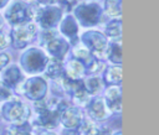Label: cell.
I'll list each match as a JSON object with an SVG mask.
<instances>
[{"label": "cell", "mask_w": 159, "mask_h": 135, "mask_svg": "<svg viewBox=\"0 0 159 135\" xmlns=\"http://www.w3.org/2000/svg\"><path fill=\"white\" fill-rule=\"evenodd\" d=\"M84 89L87 92V94H96L102 85V82L98 77H91L88 79H86V82H83Z\"/></svg>", "instance_id": "obj_19"}, {"label": "cell", "mask_w": 159, "mask_h": 135, "mask_svg": "<svg viewBox=\"0 0 159 135\" xmlns=\"http://www.w3.org/2000/svg\"><path fill=\"white\" fill-rule=\"evenodd\" d=\"M21 72L17 66H10L4 73H2V83L9 88L16 85L21 79Z\"/></svg>", "instance_id": "obj_16"}, {"label": "cell", "mask_w": 159, "mask_h": 135, "mask_svg": "<svg viewBox=\"0 0 159 135\" xmlns=\"http://www.w3.org/2000/svg\"><path fill=\"white\" fill-rule=\"evenodd\" d=\"M11 97L10 88H7L4 83H0V100H6Z\"/></svg>", "instance_id": "obj_25"}, {"label": "cell", "mask_w": 159, "mask_h": 135, "mask_svg": "<svg viewBox=\"0 0 159 135\" xmlns=\"http://www.w3.org/2000/svg\"><path fill=\"white\" fill-rule=\"evenodd\" d=\"M62 135H80V133L76 129H65L62 131Z\"/></svg>", "instance_id": "obj_29"}, {"label": "cell", "mask_w": 159, "mask_h": 135, "mask_svg": "<svg viewBox=\"0 0 159 135\" xmlns=\"http://www.w3.org/2000/svg\"><path fill=\"white\" fill-rule=\"evenodd\" d=\"M43 135H56V134H53V133H45Z\"/></svg>", "instance_id": "obj_32"}, {"label": "cell", "mask_w": 159, "mask_h": 135, "mask_svg": "<svg viewBox=\"0 0 159 135\" xmlns=\"http://www.w3.org/2000/svg\"><path fill=\"white\" fill-rule=\"evenodd\" d=\"M108 57L113 63H117L120 66L122 62V48L120 45L114 42L111 45V47H108Z\"/></svg>", "instance_id": "obj_20"}, {"label": "cell", "mask_w": 159, "mask_h": 135, "mask_svg": "<svg viewBox=\"0 0 159 135\" xmlns=\"http://www.w3.org/2000/svg\"><path fill=\"white\" fill-rule=\"evenodd\" d=\"M104 82L108 85H118L122 82V67L113 66L107 68L104 73Z\"/></svg>", "instance_id": "obj_18"}, {"label": "cell", "mask_w": 159, "mask_h": 135, "mask_svg": "<svg viewBox=\"0 0 159 135\" xmlns=\"http://www.w3.org/2000/svg\"><path fill=\"white\" fill-rule=\"evenodd\" d=\"M82 42L94 58L108 57V41L104 35L98 31H87L82 35Z\"/></svg>", "instance_id": "obj_1"}, {"label": "cell", "mask_w": 159, "mask_h": 135, "mask_svg": "<svg viewBox=\"0 0 159 135\" xmlns=\"http://www.w3.org/2000/svg\"><path fill=\"white\" fill-rule=\"evenodd\" d=\"M60 121L67 128V129H78V126L83 121L82 111L78 108L75 107H67L61 114H60Z\"/></svg>", "instance_id": "obj_10"}, {"label": "cell", "mask_w": 159, "mask_h": 135, "mask_svg": "<svg viewBox=\"0 0 159 135\" xmlns=\"http://www.w3.org/2000/svg\"><path fill=\"white\" fill-rule=\"evenodd\" d=\"M120 20H112L107 27H106V35L113 38H119L120 37Z\"/></svg>", "instance_id": "obj_21"}, {"label": "cell", "mask_w": 159, "mask_h": 135, "mask_svg": "<svg viewBox=\"0 0 159 135\" xmlns=\"http://www.w3.org/2000/svg\"><path fill=\"white\" fill-rule=\"evenodd\" d=\"M34 14L36 15V19L41 27L52 28L60 22L62 11L60 7L48 6V7H40L37 11H34Z\"/></svg>", "instance_id": "obj_7"}, {"label": "cell", "mask_w": 159, "mask_h": 135, "mask_svg": "<svg viewBox=\"0 0 159 135\" xmlns=\"http://www.w3.org/2000/svg\"><path fill=\"white\" fill-rule=\"evenodd\" d=\"M88 114L92 119L103 121L108 118V108L104 104V100L102 98H94L91 100L88 105Z\"/></svg>", "instance_id": "obj_12"}, {"label": "cell", "mask_w": 159, "mask_h": 135, "mask_svg": "<svg viewBox=\"0 0 159 135\" xmlns=\"http://www.w3.org/2000/svg\"><path fill=\"white\" fill-rule=\"evenodd\" d=\"M63 76V63L58 58L48 59L46 64V77L50 78H58Z\"/></svg>", "instance_id": "obj_17"}, {"label": "cell", "mask_w": 159, "mask_h": 135, "mask_svg": "<svg viewBox=\"0 0 159 135\" xmlns=\"http://www.w3.org/2000/svg\"><path fill=\"white\" fill-rule=\"evenodd\" d=\"M36 35V26L31 22L17 25L11 31V43L15 48L26 47Z\"/></svg>", "instance_id": "obj_5"}, {"label": "cell", "mask_w": 159, "mask_h": 135, "mask_svg": "<svg viewBox=\"0 0 159 135\" xmlns=\"http://www.w3.org/2000/svg\"><path fill=\"white\" fill-rule=\"evenodd\" d=\"M31 131V126L25 121L21 124H15L14 126H11L7 130L9 135H30Z\"/></svg>", "instance_id": "obj_22"}, {"label": "cell", "mask_w": 159, "mask_h": 135, "mask_svg": "<svg viewBox=\"0 0 159 135\" xmlns=\"http://www.w3.org/2000/svg\"><path fill=\"white\" fill-rule=\"evenodd\" d=\"M6 45H7V40H6L5 35L2 33V31L0 30V50L5 48V47H6Z\"/></svg>", "instance_id": "obj_28"}, {"label": "cell", "mask_w": 159, "mask_h": 135, "mask_svg": "<svg viewBox=\"0 0 159 135\" xmlns=\"http://www.w3.org/2000/svg\"><path fill=\"white\" fill-rule=\"evenodd\" d=\"M61 32L63 35H66L71 42L75 45L76 41H77V31H78V26H77V22L75 20V17H72L71 15L66 16L62 22H61Z\"/></svg>", "instance_id": "obj_15"}, {"label": "cell", "mask_w": 159, "mask_h": 135, "mask_svg": "<svg viewBox=\"0 0 159 135\" xmlns=\"http://www.w3.org/2000/svg\"><path fill=\"white\" fill-rule=\"evenodd\" d=\"M77 2L76 1H71V2H67V1H61L60 2V5H66L67 7H66V10H71V7L70 6H72V5H76Z\"/></svg>", "instance_id": "obj_30"}, {"label": "cell", "mask_w": 159, "mask_h": 135, "mask_svg": "<svg viewBox=\"0 0 159 135\" xmlns=\"http://www.w3.org/2000/svg\"><path fill=\"white\" fill-rule=\"evenodd\" d=\"M1 22H2V21H1V17H0V25H1Z\"/></svg>", "instance_id": "obj_34"}, {"label": "cell", "mask_w": 159, "mask_h": 135, "mask_svg": "<svg viewBox=\"0 0 159 135\" xmlns=\"http://www.w3.org/2000/svg\"><path fill=\"white\" fill-rule=\"evenodd\" d=\"M114 135H122V134H120V131H118V133H116Z\"/></svg>", "instance_id": "obj_33"}, {"label": "cell", "mask_w": 159, "mask_h": 135, "mask_svg": "<svg viewBox=\"0 0 159 135\" xmlns=\"http://www.w3.org/2000/svg\"><path fill=\"white\" fill-rule=\"evenodd\" d=\"M120 100H122V90L119 85H111L106 90V102L108 110L114 113L120 111Z\"/></svg>", "instance_id": "obj_13"}, {"label": "cell", "mask_w": 159, "mask_h": 135, "mask_svg": "<svg viewBox=\"0 0 159 135\" xmlns=\"http://www.w3.org/2000/svg\"><path fill=\"white\" fill-rule=\"evenodd\" d=\"M106 11L112 16L120 15V1H106Z\"/></svg>", "instance_id": "obj_24"}, {"label": "cell", "mask_w": 159, "mask_h": 135, "mask_svg": "<svg viewBox=\"0 0 159 135\" xmlns=\"http://www.w3.org/2000/svg\"><path fill=\"white\" fill-rule=\"evenodd\" d=\"M101 7L96 2H84L76 7L75 16L80 21V25L82 26H94L101 20Z\"/></svg>", "instance_id": "obj_3"}, {"label": "cell", "mask_w": 159, "mask_h": 135, "mask_svg": "<svg viewBox=\"0 0 159 135\" xmlns=\"http://www.w3.org/2000/svg\"><path fill=\"white\" fill-rule=\"evenodd\" d=\"M86 74V68L84 66L75 59V58H71L66 66H63V76L67 77L68 79H72V81H80L82 79V77Z\"/></svg>", "instance_id": "obj_11"}, {"label": "cell", "mask_w": 159, "mask_h": 135, "mask_svg": "<svg viewBox=\"0 0 159 135\" xmlns=\"http://www.w3.org/2000/svg\"><path fill=\"white\" fill-rule=\"evenodd\" d=\"M9 56L6 53H0V69H2L9 63Z\"/></svg>", "instance_id": "obj_27"}, {"label": "cell", "mask_w": 159, "mask_h": 135, "mask_svg": "<svg viewBox=\"0 0 159 135\" xmlns=\"http://www.w3.org/2000/svg\"><path fill=\"white\" fill-rule=\"evenodd\" d=\"M77 130H78L80 135H97V133H98V128L94 124L89 123L88 120H83Z\"/></svg>", "instance_id": "obj_23"}, {"label": "cell", "mask_w": 159, "mask_h": 135, "mask_svg": "<svg viewBox=\"0 0 159 135\" xmlns=\"http://www.w3.org/2000/svg\"><path fill=\"white\" fill-rule=\"evenodd\" d=\"M46 47L48 53L52 56V58H58V59H61L68 51V43L60 37H56L50 42H47Z\"/></svg>", "instance_id": "obj_14"}, {"label": "cell", "mask_w": 159, "mask_h": 135, "mask_svg": "<svg viewBox=\"0 0 159 135\" xmlns=\"http://www.w3.org/2000/svg\"><path fill=\"white\" fill-rule=\"evenodd\" d=\"M32 15H34V7H31L30 5H27L22 1H15L7 9L5 17L7 19V21L10 24L17 26V25L30 22Z\"/></svg>", "instance_id": "obj_4"}, {"label": "cell", "mask_w": 159, "mask_h": 135, "mask_svg": "<svg viewBox=\"0 0 159 135\" xmlns=\"http://www.w3.org/2000/svg\"><path fill=\"white\" fill-rule=\"evenodd\" d=\"M43 37H42V43H47V42H50L51 40H53V38H56V36H57V33L55 32V31H52V30H50V32H45L43 35H42Z\"/></svg>", "instance_id": "obj_26"}, {"label": "cell", "mask_w": 159, "mask_h": 135, "mask_svg": "<svg viewBox=\"0 0 159 135\" xmlns=\"http://www.w3.org/2000/svg\"><path fill=\"white\" fill-rule=\"evenodd\" d=\"M46 90H47V84H46L45 79L41 77H32V78L27 79L24 85L25 95L29 99L36 100V102H40L43 99Z\"/></svg>", "instance_id": "obj_8"}, {"label": "cell", "mask_w": 159, "mask_h": 135, "mask_svg": "<svg viewBox=\"0 0 159 135\" xmlns=\"http://www.w3.org/2000/svg\"><path fill=\"white\" fill-rule=\"evenodd\" d=\"M48 58L39 48H30L21 56V67L27 73H39L46 68Z\"/></svg>", "instance_id": "obj_2"}, {"label": "cell", "mask_w": 159, "mask_h": 135, "mask_svg": "<svg viewBox=\"0 0 159 135\" xmlns=\"http://www.w3.org/2000/svg\"><path fill=\"white\" fill-rule=\"evenodd\" d=\"M63 87L66 88L67 93L73 98V100H76L78 104H84L88 100V94L84 89L83 85V81H72L68 79L67 77L63 76Z\"/></svg>", "instance_id": "obj_9"}, {"label": "cell", "mask_w": 159, "mask_h": 135, "mask_svg": "<svg viewBox=\"0 0 159 135\" xmlns=\"http://www.w3.org/2000/svg\"><path fill=\"white\" fill-rule=\"evenodd\" d=\"M6 2H7L6 0H1V1H0V7H2V6H5V5H6Z\"/></svg>", "instance_id": "obj_31"}, {"label": "cell", "mask_w": 159, "mask_h": 135, "mask_svg": "<svg viewBox=\"0 0 159 135\" xmlns=\"http://www.w3.org/2000/svg\"><path fill=\"white\" fill-rule=\"evenodd\" d=\"M1 114L7 121L21 124V123H25L29 115V109L21 102L11 100L4 104V107L1 108Z\"/></svg>", "instance_id": "obj_6"}]
</instances>
